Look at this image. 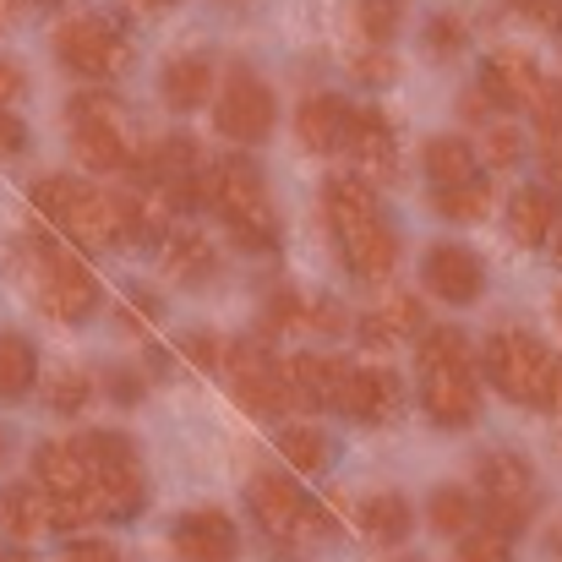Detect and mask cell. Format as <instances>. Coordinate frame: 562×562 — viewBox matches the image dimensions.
<instances>
[{
	"label": "cell",
	"mask_w": 562,
	"mask_h": 562,
	"mask_svg": "<svg viewBox=\"0 0 562 562\" xmlns=\"http://www.w3.org/2000/svg\"><path fill=\"white\" fill-rule=\"evenodd\" d=\"M350 115H356V104H345L339 93H312L301 104V115H295V132H301V143L312 154H334L350 137Z\"/></svg>",
	"instance_id": "20"
},
{
	"label": "cell",
	"mask_w": 562,
	"mask_h": 562,
	"mask_svg": "<svg viewBox=\"0 0 562 562\" xmlns=\"http://www.w3.org/2000/svg\"><path fill=\"white\" fill-rule=\"evenodd\" d=\"M431 207L448 218V224H481L492 213V187L475 176V181H459V187H437Z\"/></svg>",
	"instance_id": "28"
},
{
	"label": "cell",
	"mask_w": 562,
	"mask_h": 562,
	"mask_svg": "<svg viewBox=\"0 0 562 562\" xmlns=\"http://www.w3.org/2000/svg\"><path fill=\"white\" fill-rule=\"evenodd\" d=\"M426 176L437 187H459V181H475V148L464 137H431L426 143Z\"/></svg>",
	"instance_id": "27"
},
{
	"label": "cell",
	"mask_w": 562,
	"mask_h": 562,
	"mask_svg": "<svg viewBox=\"0 0 562 562\" xmlns=\"http://www.w3.org/2000/svg\"><path fill=\"white\" fill-rule=\"evenodd\" d=\"M376 323H382L393 339H409V334H420V301H415V295H387V301L376 306Z\"/></svg>",
	"instance_id": "36"
},
{
	"label": "cell",
	"mask_w": 562,
	"mask_h": 562,
	"mask_svg": "<svg viewBox=\"0 0 562 562\" xmlns=\"http://www.w3.org/2000/svg\"><path fill=\"white\" fill-rule=\"evenodd\" d=\"M345 148L356 154V165H361L367 176H376V181H393V176H398V143H393V126H387L382 110H356V115H350Z\"/></svg>",
	"instance_id": "19"
},
{
	"label": "cell",
	"mask_w": 562,
	"mask_h": 562,
	"mask_svg": "<svg viewBox=\"0 0 562 562\" xmlns=\"http://www.w3.org/2000/svg\"><path fill=\"white\" fill-rule=\"evenodd\" d=\"M202 202L229 224V235L246 246V251H268L279 240V224H273V202L262 187V170L251 159H218L202 170Z\"/></svg>",
	"instance_id": "2"
},
{
	"label": "cell",
	"mask_w": 562,
	"mask_h": 562,
	"mask_svg": "<svg viewBox=\"0 0 562 562\" xmlns=\"http://www.w3.org/2000/svg\"><path fill=\"white\" fill-rule=\"evenodd\" d=\"M22 93H27V77H22V66H16V60H0V110H5V104H16Z\"/></svg>",
	"instance_id": "43"
},
{
	"label": "cell",
	"mask_w": 562,
	"mask_h": 562,
	"mask_svg": "<svg viewBox=\"0 0 562 562\" xmlns=\"http://www.w3.org/2000/svg\"><path fill=\"white\" fill-rule=\"evenodd\" d=\"M508 5L530 22H558V0H508Z\"/></svg>",
	"instance_id": "47"
},
{
	"label": "cell",
	"mask_w": 562,
	"mask_h": 562,
	"mask_svg": "<svg viewBox=\"0 0 562 562\" xmlns=\"http://www.w3.org/2000/svg\"><path fill=\"white\" fill-rule=\"evenodd\" d=\"M558 317H562V295H558Z\"/></svg>",
	"instance_id": "54"
},
{
	"label": "cell",
	"mask_w": 562,
	"mask_h": 562,
	"mask_svg": "<svg viewBox=\"0 0 562 562\" xmlns=\"http://www.w3.org/2000/svg\"><path fill=\"white\" fill-rule=\"evenodd\" d=\"M426 44H431V55H459V49H464V22H459L453 11L431 16V27H426Z\"/></svg>",
	"instance_id": "38"
},
{
	"label": "cell",
	"mask_w": 562,
	"mask_h": 562,
	"mask_svg": "<svg viewBox=\"0 0 562 562\" xmlns=\"http://www.w3.org/2000/svg\"><path fill=\"white\" fill-rule=\"evenodd\" d=\"M356 334H361V345H367V350H393V345H398V339H393V334H387V328L376 323V312L356 323Z\"/></svg>",
	"instance_id": "45"
},
{
	"label": "cell",
	"mask_w": 562,
	"mask_h": 562,
	"mask_svg": "<svg viewBox=\"0 0 562 562\" xmlns=\"http://www.w3.org/2000/svg\"><path fill=\"white\" fill-rule=\"evenodd\" d=\"M558 218L562 213H558V191L552 187H525L508 202V235H514L519 246H541Z\"/></svg>",
	"instance_id": "23"
},
{
	"label": "cell",
	"mask_w": 562,
	"mask_h": 562,
	"mask_svg": "<svg viewBox=\"0 0 562 562\" xmlns=\"http://www.w3.org/2000/svg\"><path fill=\"white\" fill-rule=\"evenodd\" d=\"M268 328H273V334H284V328H306V301L290 295V290H279V295L268 301Z\"/></svg>",
	"instance_id": "39"
},
{
	"label": "cell",
	"mask_w": 562,
	"mask_h": 562,
	"mask_svg": "<svg viewBox=\"0 0 562 562\" xmlns=\"http://www.w3.org/2000/svg\"><path fill=\"white\" fill-rule=\"evenodd\" d=\"M165 273H170V279H181V284H202V279H213V246H207L202 235H191V229L165 235Z\"/></svg>",
	"instance_id": "26"
},
{
	"label": "cell",
	"mask_w": 562,
	"mask_h": 562,
	"mask_svg": "<svg viewBox=\"0 0 562 562\" xmlns=\"http://www.w3.org/2000/svg\"><path fill=\"white\" fill-rule=\"evenodd\" d=\"M398 404H404V382L387 367H345L339 398H334L339 415H350V420H393Z\"/></svg>",
	"instance_id": "13"
},
{
	"label": "cell",
	"mask_w": 562,
	"mask_h": 562,
	"mask_svg": "<svg viewBox=\"0 0 562 562\" xmlns=\"http://www.w3.org/2000/svg\"><path fill=\"white\" fill-rule=\"evenodd\" d=\"M279 453L290 459V470L317 475V470L328 464V437H323L317 426H284V431H279Z\"/></svg>",
	"instance_id": "32"
},
{
	"label": "cell",
	"mask_w": 562,
	"mask_h": 562,
	"mask_svg": "<svg viewBox=\"0 0 562 562\" xmlns=\"http://www.w3.org/2000/svg\"><path fill=\"white\" fill-rule=\"evenodd\" d=\"M38 376V356L22 334H0V398H27Z\"/></svg>",
	"instance_id": "29"
},
{
	"label": "cell",
	"mask_w": 562,
	"mask_h": 562,
	"mask_svg": "<svg viewBox=\"0 0 562 562\" xmlns=\"http://www.w3.org/2000/svg\"><path fill=\"white\" fill-rule=\"evenodd\" d=\"M0 562H33V552H22V547H5V552H0Z\"/></svg>",
	"instance_id": "51"
},
{
	"label": "cell",
	"mask_w": 562,
	"mask_h": 562,
	"mask_svg": "<svg viewBox=\"0 0 562 562\" xmlns=\"http://www.w3.org/2000/svg\"><path fill=\"white\" fill-rule=\"evenodd\" d=\"M426 519H431L437 536H453L459 541L464 530H475V497L464 486H437L431 503H426Z\"/></svg>",
	"instance_id": "30"
},
{
	"label": "cell",
	"mask_w": 562,
	"mask_h": 562,
	"mask_svg": "<svg viewBox=\"0 0 562 562\" xmlns=\"http://www.w3.org/2000/svg\"><path fill=\"white\" fill-rule=\"evenodd\" d=\"M361 530L372 536L376 547H398L415 530V508L398 492H376V497H367V508H361Z\"/></svg>",
	"instance_id": "25"
},
{
	"label": "cell",
	"mask_w": 562,
	"mask_h": 562,
	"mask_svg": "<svg viewBox=\"0 0 562 562\" xmlns=\"http://www.w3.org/2000/svg\"><path fill=\"white\" fill-rule=\"evenodd\" d=\"M110 387H115L121 404H137V398H143V382H137L132 372H110Z\"/></svg>",
	"instance_id": "49"
},
{
	"label": "cell",
	"mask_w": 562,
	"mask_h": 562,
	"mask_svg": "<svg viewBox=\"0 0 562 562\" xmlns=\"http://www.w3.org/2000/svg\"><path fill=\"white\" fill-rule=\"evenodd\" d=\"M323 213L345 246V262L356 279H387L398 262V235L376 213V196L361 176H328L323 187Z\"/></svg>",
	"instance_id": "1"
},
{
	"label": "cell",
	"mask_w": 562,
	"mask_h": 562,
	"mask_svg": "<svg viewBox=\"0 0 562 562\" xmlns=\"http://www.w3.org/2000/svg\"><path fill=\"white\" fill-rule=\"evenodd\" d=\"M55 55H60L66 71L93 77V82L115 77V71L132 60L126 38H121L104 16H71V22H60V27H55Z\"/></svg>",
	"instance_id": "9"
},
{
	"label": "cell",
	"mask_w": 562,
	"mask_h": 562,
	"mask_svg": "<svg viewBox=\"0 0 562 562\" xmlns=\"http://www.w3.org/2000/svg\"><path fill=\"white\" fill-rule=\"evenodd\" d=\"M345 367H350V361H334V356H290V361H284V404L334 409Z\"/></svg>",
	"instance_id": "18"
},
{
	"label": "cell",
	"mask_w": 562,
	"mask_h": 562,
	"mask_svg": "<svg viewBox=\"0 0 562 562\" xmlns=\"http://www.w3.org/2000/svg\"><path fill=\"white\" fill-rule=\"evenodd\" d=\"M33 486L49 497L55 508V530L60 525H93L104 519L99 497H93V475H88V453L77 437H60V442H44L38 459H33Z\"/></svg>",
	"instance_id": "3"
},
{
	"label": "cell",
	"mask_w": 562,
	"mask_h": 562,
	"mask_svg": "<svg viewBox=\"0 0 562 562\" xmlns=\"http://www.w3.org/2000/svg\"><path fill=\"white\" fill-rule=\"evenodd\" d=\"M486 159H492L497 170H514V165L525 159V137H519L514 126H492V132H486Z\"/></svg>",
	"instance_id": "37"
},
{
	"label": "cell",
	"mask_w": 562,
	"mask_h": 562,
	"mask_svg": "<svg viewBox=\"0 0 562 562\" xmlns=\"http://www.w3.org/2000/svg\"><path fill=\"white\" fill-rule=\"evenodd\" d=\"M22 143H27V126L11 115V110H0V159H11V154H22Z\"/></svg>",
	"instance_id": "44"
},
{
	"label": "cell",
	"mask_w": 562,
	"mask_h": 562,
	"mask_svg": "<svg viewBox=\"0 0 562 562\" xmlns=\"http://www.w3.org/2000/svg\"><path fill=\"white\" fill-rule=\"evenodd\" d=\"M420 409L437 420V426H470L475 409H481V387L470 367H453V372H426L420 382Z\"/></svg>",
	"instance_id": "17"
},
{
	"label": "cell",
	"mask_w": 562,
	"mask_h": 562,
	"mask_svg": "<svg viewBox=\"0 0 562 562\" xmlns=\"http://www.w3.org/2000/svg\"><path fill=\"white\" fill-rule=\"evenodd\" d=\"M453 562H514V541H503L492 530H464Z\"/></svg>",
	"instance_id": "35"
},
{
	"label": "cell",
	"mask_w": 562,
	"mask_h": 562,
	"mask_svg": "<svg viewBox=\"0 0 562 562\" xmlns=\"http://www.w3.org/2000/svg\"><path fill=\"white\" fill-rule=\"evenodd\" d=\"M251 508H257V519H262L268 536H295V530L312 519V514H306V497H301V486H295L290 475H257Z\"/></svg>",
	"instance_id": "21"
},
{
	"label": "cell",
	"mask_w": 562,
	"mask_h": 562,
	"mask_svg": "<svg viewBox=\"0 0 562 562\" xmlns=\"http://www.w3.org/2000/svg\"><path fill=\"white\" fill-rule=\"evenodd\" d=\"M541 409H558V415H562V361H552V376H547V393H541Z\"/></svg>",
	"instance_id": "50"
},
{
	"label": "cell",
	"mask_w": 562,
	"mask_h": 562,
	"mask_svg": "<svg viewBox=\"0 0 562 562\" xmlns=\"http://www.w3.org/2000/svg\"><path fill=\"white\" fill-rule=\"evenodd\" d=\"M66 121H71V143H77V159L99 176H121L132 170V148H126V132H121V110L110 93H77L66 104Z\"/></svg>",
	"instance_id": "6"
},
{
	"label": "cell",
	"mask_w": 562,
	"mask_h": 562,
	"mask_svg": "<svg viewBox=\"0 0 562 562\" xmlns=\"http://www.w3.org/2000/svg\"><path fill=\"white\" fill-rule=\"evenodd\" d=\"M306 328H317V334H339V328H345V312H339L334 301H312V306H306Z\"/></svg>",
	"instance_id": "42"
},
{
	"label": "cell",
	"mask_w": 562,
	"mask_h": 562,
	"mask_svg": "<svg viewBox=\"0 0 562 562\" xmlns=\"http://www.w3.org/2000/svg\"><path fill=\"white\" fill-rule=\"evenodd\" d=\"M224 367H229V393H235L240 409H251V415H273V409L284 404V361H279L273 350L240 339V345H229Z\"/></svg>",
	"instance_id": "12"
},
{
	"label": "cell",
	"mask_w": 562,
	"mask_h": 562,
	"mask_svg": "<svg viewBox=\"0 0 562 562\" xmlns=\"http://www.w3.org/2000/svg\"><path fill=\"white\" fill-rule=\"evenodd\" d=\"M88 393H93V382L82 372H55L49 387H44V404H49L55 415H77V409L88 404Z\"/></svg>",
	"instance_id": "33"
},
{
	"label": "cell",
	"mask_w": 562,
	"mask_h": 562,
	"mask_svg": "<svg viewBox=\"0 0 562 562\" xmlns=\"http://www.w3.org/2000/svg\"><path fill=\"white\" fill-rule=\"evenodd\" d=\"M181 350H187V356L196 361V367H218V339H207V334H202V339L191 334V339L181 345Z\"/></svg>",
	"instance_id": "46"
},
{
	"label": "cell",
	"mask_w": 562,
	"mask_h": 562,
	"mask_svg": "<svg viewBox=\"0 0 562 562\" xmlns=\"http://www.w3.org/2000/svg\"><path fill=\"white\" fill-rule=\"evenodd\" d=\"M481 492H486V525L481 530L514 541L530 525V514H536V475H530V464L519 453H486L481 459Z\"/></svg>",
	"instance_id": "8"
},
{
	"label": "cell",
	"mask_w": 562,
	"mask_h": 562,
	"mask_svg": "<svg viewBox=\"0 0 562 562\" xmlns=\"http://www.w3.org/2000/svg\"><path fill=\"white\" fill-rule=\"evenodd\" d=\"M143 5H176V0H143Z\"/></svg>",
	"instance_id": "52"
},
{
	"label": "cell",
	"mask_w": 562,
	"mask_h": 562,
	"mask_svg": "<svg viewBox=\"0 0 562 562\" xmlns=\"http://www.w3.org/2000/svg\"><path fill=\"white\" fill-rule=\"evenodd\" d=\"M176 558L181 562H235L240 558V530L218 508H196L176 525Z\"/></svg>",
	"instance_id": "16"
},
{
	"label": "cell",
	"mask_w": 562,
	"mask_h": 562,
	"mask_svg": "<svg viewBox=\"0 0 562 562\" xmlns=\"http://www.w3.org/2000/svg\"><path fill=\"white\" fill-rule=\"evenodd\" d=\"M213 121H218V132H224L229 143H262V137L273 132V121H279V104H273V93H268V82H262L257 71L235 66V71L224 77V88H218Z\"/></svg>",
	"instance_id": "10"
},
{
	"label": "cell",
	"mask_w": 562,
	"mask_h": 562,
	"mask_svg": "<svg viewBox=\"0 0 562 562\" xmlns=\"http://www.w3.org/2000/svg\"><path fill=\"white\" fill-rule=\"evenodd\" d=\"M33 202L60 235H71L82 246H110L115 240V207H110L104 191L82 187L71 176H49V181L33 187Z\"/></svg>",
	"instance_id": "5"
},
{
	"label": "cell",
	"mask_w": 562,
	"mask_h": 562,
	"mask_svg": "<svg viewBox=\"0 0 562 562\" xmlns=\"http://www.w3.org/2000/svg\"><path fill=\"white\" fill-rule=\"evenodd\" d=\"M207 93H213V66L202 60V55H181V60H170L165 66V104L170 110H202L207 104Z\"/></svg>",
	"instance_id": "24"
},
{
	"label": "cell",
	"mask_w": 562,
	"mask_h": 562,
	"mask_svg": "<svg viewBox=\"0 0 562 562\" xmlns=\"http://www.w3.org/2000/svg\"><path fill=\"white\" fill-rule=\"evenodd\" d=\"M541 66L525 55V49H497L486 66H481V99L486 104H503V110H530V99L541 93Z\"/></svg>",
	"instance_id": "15"
},
{
	"label": "cell",
	"mask_w": 562,
	"mask_h": 562,
	"mask_svg": "<svg viewBox=\"0 0 562 562\" xmlns=\"http://www.w3.org/2000/svg\"><path fill=\"white\" fill-rule=\"evenodd\" d=\"M558 262H562V229H558Z\"/></svg>",
	"instance_id": "53"
},
{
	"label": "cell",
	"mask_w": 562,
	"mask_h": 562,
	"mask_svg": "<svg viewBox=\"0 0 562 562\" xmlns=\"http://www.w3.org/2000/svg\"><path fill=\"white\" fill-rule=\"evenodd\" d=\"M0 5H5V0H0Z\"/></svg>",
	"instance_id": "56"
},
{
	"label": "cell",
	"mask_w": 562,
	"mask_h": 562,
	"mask_svg": "<svg viewBox=\"0 0 562 562\" xmlns=\"http://www.w3.org/2000/svg\"><path fill=\"white\" fill-rule=\"evenodd\" d=\"M415 356H420V372H453V367H470V339L459 328H426Z\"/></svg>",
	"instance_id": "31"
},
{
	"label": "cell",
	"mask_w": 562,
	"mask_h": 562,
	"mask_svg": "<svg viewBox=\"0 0 562 562\" xmlns=\"http://www.w3.org/2000/svg\"><path fill=\"white\" fill-rule=\"evenodd\" d=\"M398 0H356V22H361V33L372 38V44H387L393 33H398Z\"/></svg>",
	"instance_id": "34"
},
{
	"label": "cell",
	"mask_w": 562,
	"mask_h": 562,
	"mask_svg": "<svg viewBox=\"0 0 562 562\" xmlns=\"http://www.w3.org/2000/svg\"><path fill=\"white\" fill-rule=\"evenodd\" d=\"M481 361H486V376H492L497 393H508V398H519V404H541L558 356H552L536 334L508 328V334H492V339H486Z\"/></svg>",
	"instance_id": "7"
},
{
	"label": "cell",
	"mask_w": 562,
	"mask_h": 562,
	"mask_svg": "<svg viewBox=\"0 0 562 562\" xmlns=\"http://www.w3.org/2000/svg\"><path fill=\"white\" fill-rule=\"evenodd\" d=\"M38 5H55V0H38Z\"/></svg>",
	"instance_id": "55"
},
{
	"label": "cell",
	"mask_w": 562,
	"mask_h": 562,
	"mask_svg": "<svg viewBox=\"0 0 562 562\" xmlns=\"http://www.w3.org/2000/svg\"><path fill=\"white\" fill-rule=\"evenodd\" d=\"M0 525H5L16 541H33V536L55 530V508H49V497H44L33 481H16V486L0 492Z\"/></svg>",
	"instance_id": "22"
},
{
	"label": "cell",
	"mask_w": 562,
	"mask_h": 562,
	"mask_svg": "<svg viewBox=\"0 0 562 562\" xmlns=\"http://www.w3.org/2000/svg\"><path fill=\"white\" fill-rule=\"evenodd\" d=\"M77 442L88 453V475H93L99 508L115 514V519H132L143 508V459H137L132 437H121V431H88Z\"/></svg>",
	"instance_id": "4"
},
{
	"label": "cell",
	"mask_w": 562,
	"mask_h": 562,
	"mask_svg": "<svg viewBox=\"0 0 562 562\" xmlns=\"http://www.w3.org/2000/svg\"><path fill=\"white\" fill-rule=\"evenodd\" d=\"M38 306L60 323H82L99 306V284L93 273L66 251V246H44L38 251Z\"/></svg>",
	"instance_id": "11"
},
{
	"label": "cell",
	"mask_w": 562,
	"mask_h": 562,
	"mask_svg": "<svg viewBox=\"0 0 562 562\" xmlns=\"http://www.w3.org/2000/svg\"><path fill=\"white\" fill-rule=\"evenodd\" d=\"M541 176L552 181V191L562 187V126H541Z\"/></svg>",
	"instance_id": "40"
},
{
	"label": "cell",
	"mask_w": 562,
	"mask_h": 562,
	"mask_svg": "<svg viewBox=\"0 0 562 562\" xmlns=\"http://www.w3.org/2000/svg\"><path fill=\"white\" fill-rule=\"evenodd\" d=\"M60 562H121V552L110 547V541H71Z\"/></svg>",
	"instance_id": "41"
},
{
	"label": "cell",
	"mask_w": 562,
	"mask_h": 562,
	"mask_svg": "<svg viewBox=\"0 0 562 562\" xmlns=\"http://www.w3.org/2000/svg\"><path fill=\"white\" fill-rule=\"evenodd\" d=\"M356 71H361L367 82H372V77H376V82H387V77H393V60L376 49V55H361V60H356Z\"/></svg>",
	"instance_id": "48"
},
{
	"label": "cell",
	"mask_w": 562,
	"mask_h": 562,
	"mask_svg": "<svg viewBox=\"0 0 562 562\" xmlns=\"http://www.w3.org/2000/svg\"><path fill=\"white\" fill-rule=\"evenodd\" d=\"M420 273H426V290H431L437 301H448V306H470V301H481V290H486V268H481V257L464 251V246H431Z\"/></svg>",
	"instance_id": "14"
}]
</instances>
